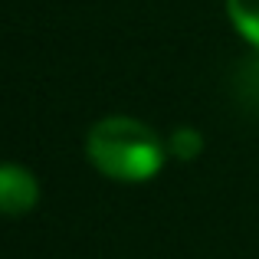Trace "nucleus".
I'll return each mask as SVG.
<instances>
[{
    "label": "nucleus",
    "instance_id": "nucleus-1",
    "mask_svg": "<svg viewBox=\"0 0 259 259\" xmlns=\"http://www.w3.org/2000/svg\"><path fill=\"white\" fill-rule=\"evenodd\" d=\"M85 154L99 174L121 184H145L164 167L167 145L145 121L128 115L99 118L85 135Z\"/></svg>",
    "mask_w": 259,
    "mask_h": 259
},
{
    "label": "nucleus",
    "instance_id": "nucleus-2",
    "mask_svg": "<svg viewBox=\"0 0 259 259\" xmlns=\"http://www.w3.org/2000/svg\"><path fill=\"white\" fill-rule=\"evenodd\" d=\"M39 203V184L20 164H0V213L23 217Z\"/></svg>",
    "mask_w": 259,
    "mask_h": 259
},
{
    "label": "nucleus",
    "instance_id": "nucleus-3",
    "mask_svg": "<svg viewBox=\"0 0 259 259\" xmlns=\"http://www.w3.org/2000/svg\"><path fill=\"white\" fill-rule=\"evenodd\" d=\"M227 13L236 33L259 50V0H227Z\"/></svg>",
    "mask_w": 259,
    "mask_h": 259
},
{
    "label": "nucleus",
    "instance_id": "nucleus-4",
    "mask_svg": "<svg viewBox=\"0 0 259 259\" xmlns=\"http://www.w3.org/2000/svg\"><path fill=\"white\" fill-rule=\"evenodd\" d=\"M200 151H203V135L190 125L174 128L171 138H167V154H174L177 161H194Z\"/></svg>",
    "mask_w": 259,
    "mask_h": 259
}]
</instances>
